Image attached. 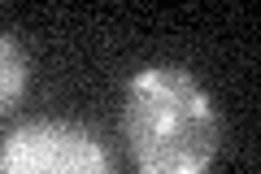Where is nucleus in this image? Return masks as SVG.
I'll return each instance as SVG.
<instances>
[{"label":"nucleus","mask_w":261,"mask_h":174,"mask_svg":"<svg viewBox=\"0 0 261 174\" xmlns=\"http://www.w3.org/2000/svg\"><path fill=\"white\" fill-rule=\"evenodd\" d=\"M122 135L140 174H209L222 148V118L192 70L148 65L126 83Z\"/></svg>","instance_id":"f257e3e1"},{"label":"nucleus","mask_w":261,"mask_h":174,"mask_svg":"<svg viewBox=\"0 0 261 174\" xmlns=\"http://www.w3.org/2000/svg\"><path fill=\"white\" fill-rule=\"evenodd\" d=\"M0 174H118L96 131L65 118L22 122L0 144Z\"/></svg>","instance_id":"f03ea898"},{"label":"nucleus","mask_w":261,"mask_h":174,"mask_svg":"<svg viewBox=\"0 0 261 174\" xmlns=\"http://www.w3.org/2000/svg\"><path fill=\"white\" fill-rule=\"evenodd\" d=\"M27 92V53L18 39L0 31V113H9Z\"/></svg>","instance_id":"7ed1b4c3"}]
</instances>
